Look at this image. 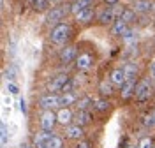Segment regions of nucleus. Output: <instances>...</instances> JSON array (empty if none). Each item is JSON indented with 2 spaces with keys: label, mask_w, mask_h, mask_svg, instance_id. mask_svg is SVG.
I'll return each mask as SVG.
<instances>
[{
  "label": "nucleus",
  "mask_w": 155,
  "mask_h": 148,
  "mask_svg": "<svg viewBox=\"0 0 155 148\" xmlns=\"http://www.w3.org/2000/svg\"><path fill=\"white\" fill-rule=\"evenodd\" d=\"M34 148H46L44 145H34Z\"/></svg>",
  "instance_id": "obj_34"
},
{
  "label": "nucleus",
  "mask_w": 155,
  "mask_h": 148,
  "mask_svg": "<svg viewBox=\"0 0 155 148\" xmlns=\"http://www.w3.org/2000/svg\"><path fill=\"white\" fill-rule=\"evenodd\" d=\"M150 74H152V78H155V60L152 62V65H150Z\"/></svg>",
  "instance_id": "obj_33"
},
{
  "label": "nucleus",
  "mask_w": 155,
  "mask_h": 148,
  "mask_svg": "<svg viewBox=\"0 0 155 148\" xmlns=\"http://www.w3.org/2000/svg\"><path fill=\"white\" fill-rule=\"evenodd\" d=\"M85 136V127L79 123H71L65 127V138L67 139H83Z\"/></svg>",
  "instance_id": "obj_9"
},
{
  "label": "nucleus",
  "mask_w": 155,
  "mask_h": 148,
  "mask_svg": "<svg viewBox=\"0 0 155 148\" xmlns=\"http://www.w3.org/2000/svg\"><path fill=\"white\" fill-rule=\"evenodd\" d=\"M21 2H23V0H21Z\"/></svg>",
  "instance_id": "obj_36"
},
{
  "label": "nucleus",
  "mask_w": 155,
  "mask_h": 148,
  "mask_svg": "<svg viewBox=\"0 0 155 148\" xmlns=\"http://www.w3.org/2000/svg\"><path fill=\"white\" fill-rule=\"evenodd\" d=\"M95 18H97V21H99L101 25H109V23H115V21H116L115 7H113V5H106V7H102L101 11H97Z\"/></svg>",
  "instance_id": "obj_3"
},
{
  "label": "nucleus",
  "mask_w": 155,
  "mask_h": 148,
  "mask_svg": "<svg viewBox=\"0 0 155 148\" xmlns=\"http://www.w3.org/2000/svg\"><path fill=\"white\" fill-rule=\"evenodd\" d=\"M53 136V132H49V130H39L35 132V136H34V145H46V141Z\"/></svg>",
  "instance_id": "obj_21"
},
{
  "label": "nucleus",
  "mask_w": 155,
  "mask_h": 148,
  "mask_svg": "<svg viewBox=\"0 0 155 148\" xmlns=\"http://www.w3.org/2000/svg\"><path fill=\"white\" fill-rule=\"evenodd\" d=\"M136 79H132V81H125L122 87H120V97L122 99H129V97H132L136 94Z\"/></svg>",
  "instance_id": "obj_16"
},
{
  "label": "nucleus",
  "mask_w": 155,
  "mask_h": 148,
  "mask_svg": "<svg viewBox=\"0 0 155 148\" xmlns=\"http://www.w3.org/2000/svg\"><path fill=\"white\" fill-rule=\"evenodd\" d=\"M113 83L111 81H102L101 85H99V92H101V95L102 97H111L113 95Z\"/></svg>",
  "instance_id": "obj_24"
},
{
  "label": "nucleus",
  "mask_w": 155,
  "mask_h": 148,
  "mask_svg": "<svg viewBox=\"0 0 155 148\" xmlns=\"http://www.w3.org/2000/svg\"><path fill=\"white\" fill-rule=\"evenodd\" d=\"M109 108H111V102L107 100V97L94 99V109H95V111H99V113H106Z\"/></svg>",
  "instance_id": "obj_20"
},
{
  "label": "nucleus",
  "mask_w": 155,
  "mask_h": 148,
  "mask_svg": "<svg viewBox=\"0 0 155 148\" xmlns=\"http://www.w3.org/2000/svg\"><path fill=\"white\" fill-rule=\"evenodd\" d=\"M137 64H134V62H127L125 65H124V72H125V78L127 81H132V79H136V76H137Z\"/></svg>",
  "instance_id": "obj_19"
},
{
  "label": "nucleus",
  "mask_w": 155,
  "mask_h": 148,
  "mask_svg": "<svg viewBox=\"0 0 155 148\" xmlns=\"http://www.w3.org/2000/svg\"><path fill=\"white\" fill-rule=\"evenodd\" d=\"M92 122V113L88 109H78L74 113V123H79V125H88Z\"/></svg>",
  "instance_id": "obj_15"
},
{
  "label": "nucleus",
  "mask_w": 155,
  "mask_h": 148,
  "mask_svg": "<svg viewBox=\"0 0 155 148\" xmlns=\"http://www.w3.org/2000/svg\"><path fill=\"white\" fill-rule=\"evenodd\" d=\"M137 148H153V141H152V138H148V136L141 138L139 139V143H137Z\"/></svg>",
  "instance_id": "obj_28"
},
{
  "label": "nucleus",
  "mask_w": 155,
  "mask_h": 148,
  "mask_svg": "<svg viewBox=\"0 0 155 148\" xmlns=\"http://www.w3.org/2000/svg\"><path fill=\"white\" fill-rule=\"evenodd\" d=\"M57 123H58L57 113H53V109H44V113L41 115V129L53 132V129L57 127Z\"/></svg>",
  "instance_id": "obj_4"
},
{
  "label": "nucleus",
  "mask_w": 155,
  "mask_h": 148,
  "mask_svg": "<svg viewBox=\"0 0 155 148\" xmlns=\"http://www.w3.org/2000/svg\"><path fill=\"white\" fill-rule=\"evenodd\" d=\"M122 41L125 42L127 46H130V44H136V41H137V34H136V30H132L130 27H129V30H127L125 34L122 35Z\"/></svg>",
  "instance_id": "obj_25"
},
{
  "label": "nucleus",
  "mask_w": 155,
  "mask_h": 148,
  "mask_svg": "<svg viewBox=\"0 0 155 148\" xmlns=\"http://www.w3.org/2000/svg\"><path fill=\"white\" fill-rule=\"evenodd\" d=\"M7 88L11 90V94H18V88H16V87H14L12 83H9V85H7Z\"/></svg>",
  "instance_id": "obj_32"
},
{
  "label": "nucleus",
  "mask_w": 155,
  "mask_h": 148,
  "mask_svg": "<svg viewBox=\"0 0 155 148\" xmlns=\"http://www.w3.org/2000/svg\"><path fill=\"white\" fill-rule=\"evenodd\" d=\"M74 148H90V143H88V141H81V139H79V143H78Z\"/></svg>",
  "instance_id": "obj_30"
},
{
  "label": "nucleus",
  "mask_w": 155,
  "mask_h": 148,
  "mask_svg": "<svg viewBox=\"0 0 155 148\" xmlns=\"http://www.w3.org/2000/svg\"><path fill=\"white\" fill-rule=\"evenodd\" d=\"M130 7L137 14H146V12H150V11L153 9V4H152V0H134Z\"/></svg>",
  "instance_id": "obj_11"
},
{
  "label": "nucleus",
  "mask_w": 155,
  "mask_h": 148,
  "mask_svg": "<svg viewBox=\"0 0 155 148\" xmlns=\"http://www.w3.org/2000/svg\"><path fill=\"white\" fill-rule=\"evenodd\" d=\"M67 12H71V4H69V5H62V7H51V9L46 12V21H48L49 25L62 23Z\"/></svg>",
  "instance_id": "obj_2"
},
{
  "label": "nucleus",
  "mask_w": 155,
  "mask_h": 148,
  "mask_svg": "<svg viewBox=\"0 0 155 148\" xmlns=\"http://www.w3.org/2000/svg\"><path fill=\"white\" fill-rule=\"evenodd\" d=\"M78 100H79V99H78L76 92H72V90L62 92V94H60V108H69V106L76 104Z\"/></svg>",
  "instance_id": "obj_10"
},
{
  "label": "nucleus",
  "mask_w": 155,
  "mask_h": 148,
  "mask_svg": "<svg viewBox=\"0 0 155 148\" xmlns=\"http://www.w3.org/2000/svg\"><path fill=\"white\" fill-rule=\"evenodd\" d=\"M145 123L146 127H155V115L152 113V115H148V117H145Z\"/></svg>",
  "instance_id": "obj_29"
},
{
  "label": "nucleus",
  "mask_w": 155,
  "mask_h": 148,
  "mask_svg": "<svg viewBox=\"0 0 155 148\" xmlns=\"http://www.w3.org/2000/svg\"><path fill=\"white\" fill-rule=\"evenodd\" d=\"M74 62H76L74 65H76L78 71H88L94 65V57H92L90 53H79Z\"/></svg>",
  "instance_id": "obj_7"
},
{
  "label": "nucleus",
  "mask_w": 155,
  "mask_h": 148,
  "mask_svg": "<svg viewBox=\"0 0 155 148\" xmlns=\"http://www.w3.org/2000/svg\"><path fill=\"white\" fill-rule=\"evenodd\" d=\"M39 106L42 109H55L60 108V95H57L55 92H49L46 95L39 99Z\"/></svg>",
  "instance_id": "obj_5"
},
{
  "label": "nucleus",
  "mask_w": 155,
  "mask_h": 148,
  "mask_svg": "<svg viewBox=\"0 0 155 148\" xmlns=\"http://www.w3.org/2000/svg\"><path fill=\"white\" fill-rule=\"evenodd\" d=\"M30 5H32L35 11L42 12V11H49L51 0H30Z\"/></svg>",
  "instance_id": "obj_23"
},
{
  "label": "nucleus",
  "mask_w": 155,
  "mask_h": 148,
  "mask_svg": "<svg viewBox=\"0 0 155 148\" xmlns=\"http://www.w3.org/2000/svg\"><path fill=\"white\" fill-rule=\"evenodd\" d=\"M136 16H137V12H136L132 7H125V9L122 11V14H120V20H124L125 23H134L136 21Z\"/></svg>",
  "instance_id": "obj_22"
},
{
  "label": "nucleus",
  "mask_w": 155,
  "mask_h": 148,
  "mask_svg": "<svg viewBox=\"0 0 155 148\" xmlns=\"http://www.w3.org/2000/svg\"><path fill=\"white\" fill-rule=\"evenodd\" d=\"M127 148H137V146H127Z\"/></svg>",
  "instance_id": "obj_35"
},
{
  "label": "nucleus",
  "mask_w": 155,
  "mask_h": 148,
  "mask_svg": "<svg viewBox=\"0 0 155 148\" xmlns=\"http://www.w3.org/2000/svg\"><path fill=\"white\" fill-rule=\"evenodd\" d=\"M127 30H129V23H125V21L120 20V18H116V21L113 23V27H111V34L115 37H122Z\"/></svg>",
  "instance_id": "obj_17"
},
{
  "label": "nucleus",
  "mask_w": 155,
  "mask_h": 148,
  "mask_svg": "<svg viewBox=\"0 0 155 148\" xmlns=\"http://www.w3.org/2000/svg\"><path fill=\"white\" fill-rule=\"evenodd\" d=\"M92 5H94V0H74V2H71V14L76 16L78 12L88 9Z\"/></svg>",
  "instance_id": "obj_14"
},
{
  "label": "nucleus",
  "mask_w": 155,
  "mask_h": 148,
  "mask_svg": "<svg viewBox=\"0 0 155 148\" xmlns=\"http://www.w3.org/2000/svg\"><path fill=\"white\" fill-rule=\"evenodd\" d=\"M94 108V99L92 97H81L78 100V109H90Z\"/></svg>",
  "instance_id": "obj_27"
},
{
  "label": "nucleus",
  "mask_w": 155,
  "mask_h": 148,
  "mask_svg": "<svg viewBox=\"0 0 155 148\" xmlns=\"http://www.w3.org/2000/svg\"><path fill=\"white\" fill-rule=\"evenodd\" d=\"M109 81H111L115 87H122V85L127 81L125 72H124V67H116V69L111 71V74H109Z\"/></svg>",
  "instance_id": "obj_12"
},
{
  "label": "nucleus",
  "mask_w": 155,
  "mask_h": 148,
  "mask_svg": "<svg viewBox=\"0 0 155 148\" xmlns=\"http://www.w3.org/2000/svg\"><path fill=\"white\" fill-rule=\"evenodd\" d=\"M57 118H58V125L62 127H67L74 122V113L71 108H60L57 113Z\"/></svg>",
  "instance_id": "obj_8"
},
{
  "label": "nucleus",
  "mask_w": 155,
  "mask_h": 148,
  "mask_svg": "<svg viewBox=\"0 0 155 148\" xmlns=\"http://www.w3.org/2000/svg\"><path fill=\"white\" fill-rule=\"evenodd\" d=\"M46 148H64V139L60 138V136H51V138L46 141V145H44Z\"/></svg>",
  "instance_id": "obj_26"
},
{
  "label": "nucleus",
  "mask_w": 155,
  "mask_h": 148,
  "mask_svg": "<svg viewBox=\"0 0 155 148\" xmlns=\"http://www.w3.org/2000/svg\"><path fill=\"white\" fill-rule=\"evenodd\" d=\"M76 57H78L76 46H65L60 51V62L62 64H71L72 60H76Z\"/></svg>",
  "instance_id": "obj_13"
},
{
  "label": "nucleus",
  "mask_w": 155,
  "mask_h": 148,
  "mask_svg": "<svg viewBox=\"0 0 155 148\" xmlns=\"http://www.w3.org/2000/svg\"><path fill=\"white\" fill-rule=\"evenodd\" d=\"M150 95H152V85H150V81H148V79L139 81L137 87H136L134 97L137 99V100H146V99H150Z\"/></svg>",
  "instance_id": "obj_6"
},
{
  "label": "nucleus",
  "mask_w": 155,
  "mask_h": 148,
  "mask_svg": "<svg viewBox=\"0 0 155 148\" xmlns=\"http://www.w3.org/2000/svg\"><path fill=\"white\" fill-rule=\"evenodd\" d=\"M71 34H72V28L71 25L62 21V23H57L53 25V28L49 32V41L53 44H65L69 39H71Z\"/></svg>",
  "instance_id": "obj_1"
},
{
  "label": "nucleus",
  "mask_w": 155,
  "mask_h": 148,
  "mask_svg": "<svg viewBox=\"0 0 155 148\" xmlns=\"http://www.w3.org/2000/svg\"><path fill=\"white\" fill-rule=\"evenodd\" d=\"M95 14H97L95 11L92 9V7H88V9L81 11V12H78L74 18H76L78 23H83V25H85V23H90V21L94 20V16H95Z\"/></svg>",
  "instance_id": "obj_18"
},
{
  "label": "nucleus",
  "mask_w": 155,
  "mask_h": 148,
  "mask_svg": "<svg viewBox=\"0 0 155 148\" xmlns=\"http://www.w3.org/2000/svg\"><path fill=\"white\" fill-rule=\"evenodd\" d=\"M106 5H116V4H120V0H102Z\"/></svg>",
  "instance_id": "obj_31"
}]
</instances>
